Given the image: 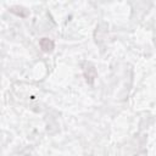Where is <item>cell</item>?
<instances>
[{"mask_svg": "<svg viewBox=\"0 0 156 156\" xmlns=\"http://www.w3.org/2000/svg\"><path fill=\"white\" fill-rule=\"evenodd\" d=\"M83 74H84V78H85L88 84H93L95 82L96 76H98L94 65L90 62H85V65L83 66Z\"/></svg>", "mask_w": 156, "mask_h": 156, "instance_id": "6da1fadb", "label": "cell"}, {"mask_svg": "<svg viewBox=\"0 0 156 156\" xmlns=\"http://www.w3.org/2000/svg\"><path fill=\"white\" fill-rule=\"evenodd\" d=\"M39 46H40V49H41L44 52H51V51L54 50V48H55V44H54V41H52L51 39H49V38H41V39L39 40Z\"/></svg>", "mask_w": 156, "mask_h": 156, "instance_id": "7a4b0ae2", "label": "cell"}]
</instances>
